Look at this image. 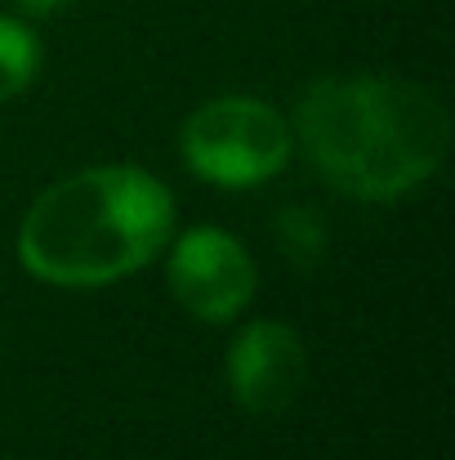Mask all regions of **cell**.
<instances>
[{"label":"cell","mask_w":455,"mask_h":460,"mask_svg":"<svg viewBox=\"0 0 455 460\" xmlns=\"http://www.w3.org/2000/svg\"><path fill=\"white\" fill-rule=\"evenodd\" d=\"M295 135L330 188L362 201H393L447 161L451 112L416 81L330 76L303 90Z\"/></svg>","instance_id":"cell-1"},{"label":"cell","mask_w":455,"mask_h":460,"mask_svg":"<svg viewBox=\"0 0 455 460\" xmlns=\"http://www.w3.org/2000/svg\"><path fill=\"white\" fill-rule=\"evenodd\" d=\"M174 201L135 165H99L58 179L18 228V260L54 287H108L165 251Z\"/></svg>","instance_id":"cell-2"},{"label":"cell","mask_w":455,"mask_h":460,"mask_svg":"<svg viewBox=\"0 0 455 460\" xmlns=\"http://www.w3.org/2000/svg\"><path fill=\"white\" fill-rule=\"evenodd\" d=\"M183 161L192 174L219 188H255L286 170L291 161V126L277 108L259 99H214L183 121L179 135Z\"/></svg>","instance_id":"cell-3"},{"label":"cell","mask_w":455,"mask_h":460,"mask_svg":"<svg viewBox=\"0 0 455 460\" xmlns=\"http://www.w3.org/2000/svg\"><path fill=\"white\" fill-rule=\"evenodd\" d=\"M170 291L201 322H228L255 296V260L223 228H192L170 251Z\"/></svg>","instance_id":"cell-4"},{"label":"cell","mask_w":455,"mask_h":460,"mask_svg":"<svg viewBox=\"0 0 455 460\" xmlns=\"http://www.w3.org/2000/svg\"><path fill=\"white\" fill-rule=\"evenodd\" d=\"M308 380L303 340L282 322H250L228 349V389L241 411L277 416L300 398Z\"/></svg>","instance_id":"cell-5"},{"label":"cell","mask_w":455,"mask_h":460,"mask_svg":"<svg viewBox=\"0 0 455 460\" xmlns=\"http://www.w3.org/2000/svg\"><path fill=\"white\" fill-rule=\"evenodd\" d=\"M36 67H40V40L31 36V27L0 13V103L22 94L36 81Z\"/></svg>","instance_id":"cell-6"},{"label":"cell","mask_w":455,"mask_h":460,"mask_svg":"<svg viewBox=\"0 0 455 460\" xmlns=\"http://www.w3.org/2000/svg\"><path fill=\"white\" fill-rule=\"evenodd\" d=\"M13 4H18L27 18H49V13H58L67 0H13Z\"/></svg>","instance_id":"cell-7"}]
</instances>
